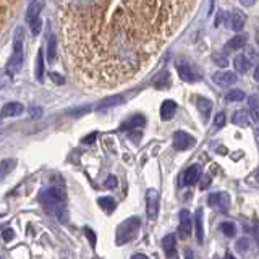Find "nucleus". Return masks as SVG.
<instances>
[{
    "instance_id": "obj_29",
    "label": "nucleus",
    "mask_w": 259,
    "mask_h": 259,
    "mask_svg": "<svg viewBox=\"0 0 259 259\" xmlns=\"http://www.w3.org/2000/svg\"><path fill=\"white\" fill-rule=\"evenodd\" d=\"M212 62L216 63L220 68H225L228 65V58L225 57V54H222V52H214L212 54Z\"/></svg>"
},
{
    "instance_id": "obj_14",
    "label": "nucleus",
    "mask_w": 259,
    "mask_h": 259,
    "mask_svg": "<svg viewBox=\"0 0 259 259\" xmlns=\"http://www.w3.org/2000/svg\"><path fill=\"white\" fill-rule=\"evenodd\" d=\"M233 66L240 75H245V73H248L251 68V60L246 55H236L233 58Z\"/></svg>"
},
{
    "instance_id": "obj_16",
    "label": "nucleus",
    "mask_w": 259,
    "mask_h": 259,
    "mask_svg": "<svg viewBox=\"0 0 259 259\" xmlns=\"http://www.w3.org/2000/svg\"><path fill=\"white\" fill-rule=\"evenodd\" d=\"M246 46V38L245 36H235L230 41L225 44V52H236Z\"/></svg>"
},
{
    "instance_id": "obj_39",
    "label": "nucleus",
    "mask_w": 259,
    "mask_h": 259,
    "mask_svg": "<svg viewBox=\"0 0 259 259\" xmlns=\"http://www.w3.org/2000/svg\"><path fill=\"white\" fill-rule=\"evenodd\" d=\"M50 79H54L57 84H63L65 83V78L58 75V73H50Z\"/></svg>"
},
{
    "instance_id": "obj_42",
    "label": "nucleus",
    "mask_w": 259,
    "mask_h": 259,
    "mask_svg": "<svg viewBox=\"0 0 259 259\" xmlns=\"http://www.w3.org/2000/svg\"><path fill=\"white\" fill-rule=\"evenodd\" d=\"M209 185H211V179H209V177H203V179H201V185H199V187H201V190H206L207 187H209Z\"/></svg>"
},
{
    "instance_id": "obj_30",
    "label": "nucleus",
    "mask_w": 259,
    "mask_h": 259,
    "mask_svg": "<svg viewBox=\"0 0 259 259\" xmlns=\"http://www.w3.org/2000/svg\"><path fill=\"white\" fill-rule=\"evenodd\" d=\"M220 228H222V232L225 233V236H235V233H236V227H235V224H232V222H224V224L220 225Z\"/></svg>"
},
{
    "instance_id": "obj_15",
    "label": "nucleus",
    "mask_w": 259,
    "mask_h": 259,
    "mask_svg": "<svg viewBox=\"0 0 259 259\" xmlns=\"http://www.w3.org/2000/svg\"><path fill=\"white\" fill-rule=\"evenodd\" d=\"M177 112V104L174 101H164L160 106V118L162 120H170V118H174Z\"/></svg>"
},
{
    "instance_id": "obj_26",
    "label": "nucleus",
    "mask_w": 259,
    "mask_h": 259,
    "mask_svg": "<svg viewBox=\"0 0 259 259\" xmlns=\"http://www.w3.org/2000/svg\"><path fill=\"white\" fill-rule=\"evenodd\" d=\"M42 76H44V52L39 49L38 58H36V78L42 81Z\"/></svg>"
},
{
    "instance_id": "obj_17",
    "label": "nucleus",
    "mask_w": 259,
    "mask_h": 259,
    "mask_svg": "<svg viewBox=\"0 0 259 259\" xmlns=\"http://www.w3.org/2000/svg\"><path fill=\"white\" fill-rule=\"evenodd\" d=\"M146 125V118L144 115H135L131 117L128 122H125L122 125V130H136V128H141Z\"/></svg>"
},
{
    "instance_id": "obj_5",
    "label": "nucleus",
    "mask_w": 259,
    "mask_h": 259,
    "mask_svg": "<svg viewBox=\"0 0 259 259\" xmlns=\"http://www.w3.org/2000/svg\"><path fill=\"white\" fill-rule=\"evenodd\" d=\"M196 144V139L187 131H175L174 133V146L179 151H188Z\"/></svg>"
},
{
    "instance_id": "obj_10",
    "label": "nucleus",
    "mask_w": 259,
    "mask_h": 259,
    "mask_svg": "<svg viewBox=\"0 0 259 259\" xmlns=\"http://www.w3.org/2000/svg\"><path fill=\"white\" fill-rule=\"evenodd\" d=\"M245 15H243L241 12L238 10H233L230 15H228V20H227V25L230 29H233V31L240 33L243 28H245Z\"/></svg>"
},
{
    "instance_id": "obj_28",
    "label": "nucleus",
    "mask_w": 259,
    "mask_h": 259,
    "mask_svg": "<svg viewBox=\"0 0 259 259\" xmlns=\"http://www.w3.org/2000/svg\"><path fill=\"white\" fill-rule=\"evenodd\" d=\"M249 106H251V118H253L254 122H259V101L256 96H253V98H249Z\"/></svg>"
},
{
    "instance_id": "obj_4",
    "label": "nucleus",
    "mask_w": 259,
    "mask_h": 259,
    "mask_svg": "<svg viewBox=\"0 0 259 259\" xmlns=\"http://www.w3.org/2000/svg\"><path fill=\"white\" fill-rule=\"evenodd\" d=\"M177 71H179L180 78L183 81H187V83H195V81L201 79V75L198 73V70L195 68L193 65H190L187 60H179V62H177Z\"/></svg>"
},
{
    "instance_id": "obj_13",
    "label": "nucleus",
    "mask_w": 259,
    "mask_h": 259,
    "mask_svg": "<svg viewBox=\"0 0 259 259\" xmlns=\"http://www.w3.org/2000/svg\"><path fill=\"white\" fill-rule=\"evenodd\" d=\"M25 112V106L20 102H9L2 107V117H18Z\"/></svg>"
},
{
    "instance_id": "obj_27",
    "label": "nucleus",
    "mask_w": 259,
    "mask_h": 259,
    "mask_svg": "<svg viewBox=\"0 0 259 259\" xmlns=\"http://www.w3.org/2000/svg\"><path fill=\"white\" fill-rule=\"evenodd\" d=\"M245 98H246V94L241 90H232L227 93V101H230V102H241V101H245Z\"/></svg>"
},
{
    "instance_id": "obj_21",
    "label": "nucleus",
    "mask_w": 259,
    "mask_h": 259,
    "mask_svg": "<svg viewBox=\"0 0 259 259\" xmlns=\"http://www.w3.org/2000/svg\"><path fill=\"white\" fill-rule=\"evenodd\" d=\"M249 114L246 112V110H238V112L233 114V123L238 125V127H249Z\"/></svg>"
},
{
    "instance_id": "obj_41",
    "label": "nucleus",
    "mask_w": 259,
    "mask_h": 259,
    "mask_svg": "<svg viewBox=\"0 0 259 259\" xmlns=\"http://www.w3.org/2000/svg\"><path fill=\"white\" fill-rule=\"evenodd\" d=\"M246 248H248V241H246V238H243V240H240L238 243H236V249L245 251Z\"/></svg>"
},
{
    "instance_id": "obj_7",
    "label": "nucleus",
    "mask_w": 259,
    "mask_h": 259,
    "mask_svg": "<svg viewBox=\"0 0 259 259\" xmlns=\"http://www.w3.org/2000/svg\"><path fill=\"white\" fill-rule=\"evenodd\" d=\"M193 232V219H191V214L187 209L180 211V225H179V233L182 238H188Z\"/></svg>"
},
{
    "instance_id": "obj_1",
    "label": "nucleus",
    "mask_w": 259,
    "mask_h": 259,
    "mask_svg": "<svg viewBox=\"0 0 259 259\" xmlns=\"http://www.w3.org/2000/svg\"><path fill=\"white\" fill-rule=\"evenodd\" d=\"M39 201L44 209L49 214H54L63 224L68 220V214H66V193L63 191V188L52 187L44 190L39 195Z\"/></svg>"
},
{
    "instance_id": "obj_44",
    "label": "nucleus",
    "mask_w": 259,
    "mask_h": 259,
    "mask_svg": "<svg viewBox=\"0 0 259 259\" xmlns=\"http://www.w3.org/2000/svg\"><path fill=\"white\" fill-rule=\"evenodd\" d=\"M256 0H240V4L241 5H245V7H251V5H254Z\"/></svg>"
},
{
    "instance_id": "obj_9",
    "label": "nucleus",
    "mask_w": 259,
    "mask_h": 259,
    "mask_svg": "<svg viewBox=\"0 0 259 259\" xmlns=\"http://www.w3.org/2000/svg\"><path fill=\"white\" fill-rule=\"evenodd\" d=\"M201 179V167L199 165H191L190 168H187V172L183 174L182 177V185L183 187H191L199 182Z\"/></svg>"
},
{
    "instance_id": "obj_22",
    "label": "nucleus",
    "mask_w": 259,
    "mask_h": 259,
    "mask_svg": "<svg viewBox=\"0 0 259 259\" xmlns=\"http://www.w3.org/2000/svg\"><path fill=\"white\" fill-rule=\"evenodd\" d=\"M154 86L157 88V90H165V88H168L170 86V73L160 71L154 79Z\"/></svg>"
},
{
    "instance_id": "obj_36",
    "label": "nucleus",
    "mask_w": 259,
    "mask_h": 259,
    "mask_svg": "<svg viewBox=\"0 0 259 259\" xmlns=\"http://www.w3.org/2000/svg\"><path fill=\"white\" fill-rule=\"evenodd\" d=\"M29 26H31V33H33L34 36L39 34V33H41V18H38V20L34 21V23H31Z\"/></svg>"
},
{
    "instance_id": "obj_33",
    "label": "nucleus",
    "mask_w": 259,
    "mask_h": 259,
    "mask_svg": "<svg viewBox=\"0 0 259 259\" xmlns=\"http://www.w3.org/2000/svg\"><path fill=\"white\" fill-rule=\"evenodd\" d=\"M84 233H86V236H88V240H90L91 246H93V248H96V243H98V240H96V233H94L93 228L84 227Z\"/></svg>"
},
{
    "instance_id": "obj_19",
    "label": "nucleus",
    "mask_w": 259,
    "mask_h": 259,
    "mask_svg": "<svg viewBox=\"0 0 259 259\" xmlns=\"http://www.w3.org/2000/svg\"><path fill=\"white\" fill-rule=\"evenodd\" d=\"M195 227H196V240L203 243L204 240V230H203V209H198L195 214Z\"/></svg>"
},
{
    "instance_id": "obj_20",
    "label": "nucleus",
    "mask_w": 259,
    "mask_h": 259,
    "mask_svg": "<svg viewBox=\"0 0 259 259\" xmlns=\"http://www.w3.org/2000/svg\"><path fill=\"white\" fill-rule=\"evenodd\" d=\"M196 107L198 110L201 112L203 117H209L211 115V110H212V102L209 99H206V98H198L196 99Z\"/></svg>"
},
{
    "instance_id": "obj_3",
    "label": "nucleus",
    "mask_w": 259,
    "mask_h": 259,
    "mask_svg": "<svg viewBox=\"0 0 259 259\" xmlns=\"http://www.w3.org/2000/svg\"><path fill=\"white\" fill-rule=\"evenodd\" d=\"M21 65H23V29L18 28L17 29V36H15V42H13V55L9 62V73L15 75L17 71H20Z\"/></svg>"
},
{
    "instance_id": "obj_45",
    "label": "nucleus",
    "mask_w": 259,
    "mask_h": 259,
    "mask_svg": "<svg viewBox=\"0 0 259 259\" xmlns=\"http://www.w3.org/2000/svg\"><path fill=\"white\" fill-rule=\"evenodd\" d=\"M131 259H149V257L144 254H135V256H131Z\"/></svg>"
},
{
    "instance_id": "obj_23",
    "label": "nucleus",
    "mask_w": 259,
    "mask_h": 259,
    "mask_svg": "<svg viewBox=\"0 0 259 259\" xmlns=\"http://www.w3.org/2000/svg\"><path fill=\"white\" fill-rule=\"evenodd\" d=\"M98 204L106 212H112L115 207H117V203H115V199L112 196H102V198H99L98 199Z\"/></svg>"
},
{
    "instance_id": "obj_48",
    "label": "nucleus",
    "mask_w": 259,
    "mask_h": 259,
    "mask_svg": "<svg viewBox=\"0 0 259 259\" xmlns=\"http://www.w3.org/2000/svg\"><path fill=\"white\" fill-rule=\"evenodd\" d=\"M257 180H259V175H257Z\"/></svg>"
},
{
    "instance_id": "obj_6",
    "label": "nucleus",
    "mask_w": 259,
    "mask_h": 259,
    "mask_svg": "<svg viewBox=\"0 0 259 259\" xmlns=\"http://www.w3.org/2000/svg\"><path fill=\"white\" fill-rule=\"evenodd\" d=\"M146 209H147V217L155 219L159 212V191L157 190H147L146 193Z\"/></svg>"
},
{
    "instance_id": "obj_2",
    "label": "nucleus",
    "mask_w": 259,
    "mask_h": 259,
    "mask_svg": "<svg viewBox=\"0 0 259 259\" xmlns=\"http://www.w3.org/2000/svg\"><path fill=\"white\" fill-rule=\"evenodd\" d=\"M139 225H141V222H139L138 217H131V219L123 220L122 224L117 227V232H115V243L117 245H125V243H128L130 240L135 238V235L139 230Z\"/></svg>"
},
{
    "instance_id": "obj_47",
    "label": "nucleus",
    "mask_w": 259,
    "mask_h": 259,
    "mask_svg": "<svg viewBox=\"0 0 259 259\" xmlns=\"http://www.w3.org/2000/svg\"><path fill=\"white\" fill-rule=\"evenodd\" d=\"M225 259H235V257H233V254H232V253H227Z\"/></svg>"
},
{
    "instance_id": "obj_25",
    "label": "nucleus",
    "mask_w": 259,
    "mask_h": 259,
    "mask_svg": "<svg viewBox=\"0 0 259 259\" xmlns=\"http://www.w3.org/2000/svg\"><path fill=\"white\" fill-rule=\"evenodd\" d=\"M122 102H123V98H122V96H110V98L104 99V101L99 104V107H98V109L115 107V106H118V104H122Z\"/></svg>"
},
{
    "instance_id": "obj_40",
    "label": "nucleus",
    "mask_w": 259,
    "mask_h": 259,
    "mask_svg": "<svg viewBox=\"0 0 259 259\" xmlns=\"http://www.w3.org/2000/svg\"><path fill=\"white\" fill-rule=\"evenodd\" d=\"M106 187H107V188H115V187H117V179H115L114 175H110L109 179H107Z\"/></svg>"
},
{
    "instance_id": "obj_37",
    "label": "nucleus",
    "mask_w": 259,
    "mask_h": 259,
    "mask_svg": "<svg viewBox=\"0 0 259 259\" xmlns=\"http://www.w3.org/2000/svg\"><path fill=\"white\" fill-rule=\"evenodd\" d=\"M29 115H31V118H39L42 115V110L39 107L33 106V107H29Z\"/></svg>"
},
{
    "instance_id": "obj_43",
    "label": "nucleus",
    "mask_w": 259,
    "mask_h": 259,
    "mask_svg": "<svg viewBox=\"0 0 259 259\" xmlns=\"http://www.w3.org/2000/svg\"><path fill=\"white\" fill-rule=\"evenodd\" d=\"M185 259H196L195 254H193V251H191V249H185Z\"/></svg>"
},
{
    "instance_id": "obj_31",
    "label": "nucleus",
    "mask_w": 259,
    "mask_h": 259,
    "mask_svg": "<svg viewBox=\"0 0 259 259\" xmlns=\"http://www.w3.org/2000/svg\"><path fill=\"white\" fill-rule=\"evenodd\" d=\"M47 57H49L50 62L55 58V39H54V38H49V44H47Z\"/></svg>"
},
{
    "instance_id": "obj_11",
    "label": "nucleus",
    "mask_w": 259,
    "mask_h": 259,
    "mask_svg": "<svg viewBox=\"0 0 259 259\" xmlns=\"http://www.w3.org/2000/svg\"><path fill=\"white\" fill-rule=\"evenodd\" d=\"M212 79L219 86H232L236 83V75L233 71H217L212 75Z\"/></svg>"
},
{
    "instance_id": "obj_8",
    "label": "nucleus",
    "mask_w": 259,
    "mask_h": 259,
    "mask_svg": "<svg viewBox=\"0 0 259 259\" xmlns=\"http://www.w3.org/2000/svg\"><path fill=\"white\" fill-rule=\"evenodd\" d=\"M209 206L212 209L220 211V212H227L228 206H230V198H228L227 193H212L209 196Z\"/></svg>"
},
{
    "instance_id": "obj_32",
    "label": "nucleus",
    "mask_w": 259,
    "mask_h": 259,
    "mask_svg": "<svg viewBox=\"0 0 259 259\" xmlns=\"http://www.w3.org/2000/svg\"><path fill=\"white\" fill-rule=\"evenodd\" d=\"M91 110L90 106H84L83 109H73V110H68V115H73V117H81V115H84L88 114Z\"/></svg>"
},
{
    "instance_id": "obj_38",
    "label": "nucleus",
    "mask_w": 259,
    "mask_h": 259,
    "mask_svg": "<svg viewBox=\"0 0 259 259\" xmlns=\"http://www.w3.org/2000/svg\"><path fill=\"white\" fill-rule=\"evenodd\" d=\"M94 141H96V133H90V135L81 139V143L83 144H93Z\"/></svg>"
},
{
    "instance_id": "obj_18",
    "label": "nucleus",
    "mask_w": 259,
    "mask_h": 259,
    "mask_svg": "<svg viewBox=\"0 0 259 259\" xmlns=\"http://www.w3.org/2000/svg\"><path fill=\"white\" fill-rule=\"evenodd\" d=\"M175 246H177V238H175V235H167L164 240H162V248H164L165 251V254L167 257H174L175 254Z\"/></svg>"
},
{
    "instance_id": "obj_46",
    "label": "nucleus",
    "mask_w": 259,
    "mask_h": 259,
    "mask_svg": "<svg viewBox=\"0 0 259 259\" xmlns=\"http://www.w3.org/2000/svg\"><path fill=\"white\" fill-rule=\"evenodd\" d=\"M254 79L259 83V66H256V70H254Z\"/></svg>"
},
{
    "instance_id": "obj_24",
    "label": "nucleus",
    "mask_w": 259,
    "mask_h": 259,
    "mask_svg": "<svg viewBox=\"0 0 259 259\" xmlns=\"http://www.w3.org/2000/svg\"><path fill=\"white\" fill-rule=\"evenodd\" d=\"M15 165H17V160L15 159H4L2 162H0V177L5 179V177L15 168Z\"/></svg>"
},
{
    "instance_id": "obj_12",
    "label": "nucleus",
    "mask_w": 259,
    "mask_h": 259,
    "mask_svg": "<svg viewBox=\"0 0 259 259\" xmlns=\"http://www.w3.org/2000/svg\"><path fill=\"white\" fill-rule=\"evenodd\" d=\"M41 10H42V0H33V2L29 4L28 12H26V23L28 25L34 23V21L39 18Z\"/></svg>"
},
{
    "instance_id": "obj_35",
    "label": "nucleus",
    "mask_w": 259,
    "mask_h": 259,
    "mask_svg": "<svg viewBox=\"0 0 259 259\" xmlns=\"http://www.w3.org/2000/svg\"><path fill=\"white\" fill-rule=\"evenodd\" d=\"M2 236H4V241H12L15 238L13 228H5V230L2 232Z\"/></svg>"
},
{
    "instance_id": "obj_34",
    "label": "nucleus",
    "mask_w": 259,
    "mask_h": 259,
    "mask_svg": "<svg viewBox=\"0 0 259 259\" xmlns=\"http://www.w3.org/2000/svg\"><path fill=\"white\" fill-rule=\"evenodd\" d=\"M225 125V114L224 112H219L216 115V118H214V127L216 128H222Z\"/></svg>"
}]
</instances>
